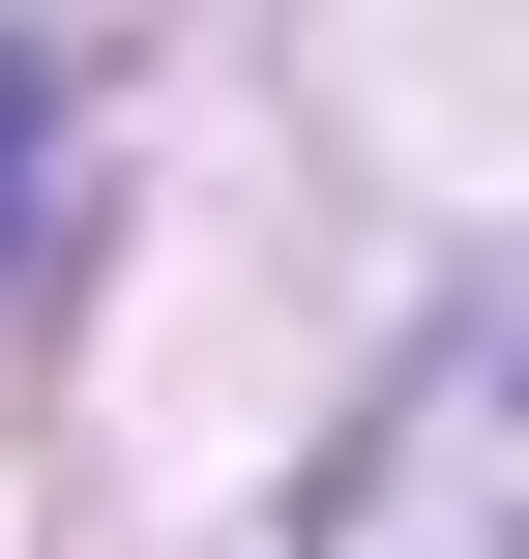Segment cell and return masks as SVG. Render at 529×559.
<instances>
[{
    "label": "cell",
    "instance_id": "obj_2",
    "mask_svg": "<svg viewBox=\"0 0 529 559\" xmlns=\"http://www.w3.org/2000/svg\"><path fill=\"white\" fill-rule=\"evenodd\" d=\"M0 206H29V59H0Z\"/></svg>",
    "mask_w": 529,
    "mask_h": 559
},
{
    "label": "cell",
    "instance_id": "obj_1",
    "mask_svg": "<svg viewBox=\"0 0 529 559\" xmlns=\"http://www.w3.org/2000/svg\"><path fill=\"white\" fill-rule=\"evenodd\" d=\"M294 559H501V324H442V354H412L383 472H353V501H324Z\"/></svg>",
    "mask_w": 529,
    "mask_h": 559
}]
</instances>
